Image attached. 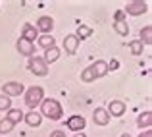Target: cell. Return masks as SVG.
I'll return each instance as SVG.
<instances>
[{"label":"cell","mask_w":152,"mask_h":137,"mask_svg":"<svg viewBox=\"0 0 152 137\" xmlns=\"http://www.w3.org/2000/svg\"><path fill=\"white\" fill-rule=\"evenodd\" d=\"M2 91H4V95L10 96V99H12V96H19V95H23V93H25L21 81H8V83H4V85H2Z\"/></svg>","instance_id":"cell-5"},{"label":"cell","mask_w":152,"mask_h":137,"mask_svg":"<svg viewBox=\"0 0 152 137\" xmlns=\"http://www.w3.org/2000/svg\"><path fill=\"white\" fill-rule=\"evenodd\" d=\"M81 81H85V83H91V81H96V77H94V71H93V66L85 68V70L81 71Z\"/></svg>","instance_id":"cell-22"},{"label":"cell","mask_w":152,"mask_h":137,"mask_svg":"<svg viewBox=\"0 0 152 137\" xmlns=\"http://www.w3.org/2000/svg\"><path fill=\"white\" fill-rule=\"evenodd\" d=\"M121 137H131V135H129V133H125V135H121Z\"/></svg>","instance_id":"cell-30"},{"label":"cell","mask_w":152,"mask_h":137,"mask_svg":"<svg viewBox=\"0 0 152 137\" xmlns=\"http://www.w3.org/2000/svg\"><path fill=\"white\" fill-rule=\"evenodd\" d=\"M139 137H152V130H145V131H142V133L139 135Z\"/></svg>","instance_id":"cell-27"},{"label":"cell","mask_w":152,"mask_h":137,"mask_svg":"<svg viewBox=\"0 0 152 137\" xmlns=\"http://www.w3.org/2000/svg\"><path fill=\"white\" fill-rule=\"evenodd\" d=\"M123 15H125V14H123L121 10H119V12H115V19H123Z\"/></svg>","instance_id":"cell-28"},{"label":"cell","mask_w":152,"mask_h":137,"mask_svg":"<svg viewBox=\"0 0 152 137\" xmlns=\"http://www.w3.org/2000/svg\"><path fill=\"white\" fill-rule=\"evenodd\" d=\"M114 29L118 31L119 35H123V37L129 35V25H127L125 19H115V21H114Z\"/></svg>","instance_id":"cell-19"},{"label":"cell","mask_w":152,"mask_h":137,"mask_svg":"<svg viewBox=\"0 0 152 137\" xmlns=\"http://www.w3.org/2000/svg\"><path fill=\"white\" fill-rule=\"evenodd\" d=\"M23 95H25V104L29 108H33V110L42 102V99H45V91H42V87H39V85L29 87Z\"/></svg>","instance_id":"cell-2"},{"label":"cell","mask_w":152,"mask_h":137,"mask_svg":"<svg viewBox=\"0 0 152 137\" xmlns=\"http://www.w3.org/2000/svg\"><path fill=\"white\" fill-rule=\"evenodd\" d=\"M52 27H54V21H52V18H48V15H42V18L37 19V31H41V33L50 35Z\"/></svg>","instance_id":"cell-9"},{"label":"cell","mask_w":152,"mask_h":137,"mask_svg":"<svg viewBox=\"0 0 152 137\" xmlns=\"http://www.w3.org/2000/svg\"><path fill=\"white\" fill-rule=\"evenodd\" d=\"M15 48H18V52L21 56H27V58H31V56H35V45L29 41H25L23 37H19L18 45H15Z\"/></svg>","instance_id":"cell-7"},{"label":"cell","mask_w":152,"mask_h":137,"mask_svg":"<svg viewBox=\"0 0 152 137\" xmlns=\"http://www.w3.org/2000/svg\"><path fill=\"white\" fill-rule=\"evenodd\" d=\"M12 108V99L6 95H0V110H10Z\"/></svg>","instance_id":"cell-25"},{"label":"cell","mask_w":152,"mask_h":137,"mask_svg":"<svg viewBox=\"0 0 152 137\" xmlns=\"http://www.w3.org/2000/svg\"><path fill=\"white\" fill-rule=\"evenodd\" d=\"M91 35H93V29H91V27H87V25H79V27H77V33H75V37L81 41V39H89Z\"/></svg>","instance_id":"cell-21"},{"label":"cell","mask_w":152,"mask_h":137,"mask_svg":"<svg viewBox=\"0 0 152 137\" xmlns=\"http://www.w3.org/2000/svg\"><path fill=\"white\" fill-rule=\"evenodd\" d=\"M25 122H27V126H31V127H39L41 126V122H42V116L39 114V112H27V116H25Z\"/></svg>","instance_id":"cell-14"},{"label":"cell","mask_w":152,"mask_h":137,"mask_svg":"<svg viewBox=\"0 0 152 137\" xmlns=\"http://www.w3.org/2000/svg\"><path fill=\"white\" fill-rule=\"evenodd\" d=\"M60 58V48L58 46H52V48H48V50H45V62L46 64H52V62H56V60Z\"/></svg>","instance_id":"cell-16"},{"label":"cell","mask_w":152,"mask_h":137,"mask_svg":"<svg viewBox=\"0 0 152 137\" xmlns=\"http://www.w3.org/2000/svg\"><path fill=\"white\" fill-rule=\"evenodd\" d=\"M12 130H14V124H12L8 118H4L2 122H0V133H10Z\"/></svg>","instance_id":"cell-24"},{"label":"cell","mask_w":152,"mask_h":137,"mask_svg":"<svg viewBox=\"0 0 152 137\" xmlns=\"http://www.w3.org/2000/svg\"><path fill=\"white\" fill-rule=\"evenodd\" d=\"M148 10V4L145 0H133L125 6V12L123 14H129V15H142L145 12Z\"/></svg>","instance_id":"cell-4"},{"label":"cell","mask_w":152,"mask_h":137,"mask_svg":"<svg viewBox=\"0 0 152 137\" xmlns=\"http://www.w3.org/2000/svg\"><path fill=\"white\" fill-rule=\"evenodd\" d=\"M79 48V39L75 37V35H66L64 37V50L67 52V54H75Z\"/></svg>","instance_id":"cell-8"},{"label":"cell","mask_w":152,"mask_h":137,"mask_svg":"<svg viewBox=\"0 0 152 137\" xmlns=\"http://www.w3.org/2000/svg\"><path fill=\"white\" fill-rule=\"evenodd\" d=\"M93 120L96 126H108V122H110V114L106 112V108H96V110L93 112Z\"/></svg>","instance_id":"cell-11"},{"label":"cell","mask_w":152,"mask_h":137,"mask_svg":"<svg viewBox=\"0 0 152 137\" xmlns=\"http://www.w3.org/2000/svg\"><path fill=\"white\" fill-rule=\"evenodd\" d=\"M142 48H145V45H142L141 41H131L129 43V50H131V54H135V56H141Z\"/></svg>","instance_id":"cell-23"},{"label":"cell","mask_w":152,"mask_h":137,"mask_svg":"<svg viewBox=\"0 0 152 137\" xmlns=\"http://www.w3.org/2000/svg\"><path fill=\"white\" fill-rule=\"evenodd\" d=\"M73 137H85V133H83V131H81V133H75Z\"/></svg>","instance_id":"cell-29"},{"label":"cell","mask_w":152,"mask_h":137,"mask_svg":"<svg viewBox=\"0 0 152 137\" xmlns=\"http://www.w3.org/2000/svg\"><path fill=\"white\" fill-rule=\"evenodd\" d=\"M150 124H152V112H142L141 116L137 118V126L139 127H146V130H150Z\"/></svg>","instance_id":"cell-15"},{"label":"cell","mask_w":152,"mask_h":137,"mask_svg":"<svg viewBox=\"0 0 152 137\" xmlns=\"http://www.w3.org/2000/svg\"><path fill=\"white\" fill-rule=\"evenodd\" d=\"M6 118L15 126V124H19V122L23 120V112L19 110V108H10V110H8V116H6Z\"/></svg>","instance_id":"cell-18"},{"label":"cell","mask_w":152,"mask_h":137,"mask_svg":"<svg viewBox=\"0 0 152 137\" xmlns=\"http://www.w3.org/2000/svg\"><path fill=\"white\" fill-rule=\"evenodd\" d=\"M21 37L25 39V41H29V43H35V39L39 37L37 27L31 25V23H25V25H23V31H21Z\"/></svg>","instance_id":"cell-12"},{"label":"cell","mask_w":152,"mask_h":137,"mask_svg":"<svg viewBox=\"0 0 152 137\" xmlns=\"http://www.w3.org/2000/svg\"><path fill=\"white\" fill-rule=\"evenodd\" d=\"M41 116H46L48 120H60L64 116V110H62V104L58 102L56 99H42L41 102Z\"/></svg>","instance_id":"cell-1"},{"label":"cell","mask_w":152,"mask_h":137,"mask_svg":"<svg viewBox=\"0 0 152 137\" xmlns=\"http://www.w3.org/2000/svg\"><path fill=\"white\" fill-rule=\"evenodd\" d=\"M39 45L45 48V50H48V48L56 46V39H54V35H41V37H39Z\"/></svg>","instance_id":"cell-17"},{"label":"cell","mask_w":152,"mask_h":137,"mask_svg":"<svg viewBox=\"0 0 152 137\" xmlns=\"http://www.w3.org/2000/svg\"><path fill=\"white\" fill-rule=\"evenodd\" d=\"M27 68H29V71H31V74L41 75V77L48 74V64H46L45 60L41 58V56H31V58H29V62H27Z\"/></svg>","instance_id":"cell-3"},{"label":"cell","mask_w":152,"mask_h":137,"mask_svg":"<svg viewBox=\"0 0 152 137\" xmlns=\"http://www.w3.org/2000/svg\"><path fill=\"white\" fill-rule=\"evenodd\" d=\"M66 126H67V130L75 131V133H81L83 127L87 126V120L83 118V116H77V114H75V116H71V118H67Z\"/></svg>","instance_id":"cell-6"},{"label":"cell","mask_w":152,"mask_h":137,"mask_svg":"<svg viewBox=\"0 0 152 137\" xmlns=\"http://www.w3.org/2000/svg\"><path fill=\"white\" fill-rule=\"evenodd\" d=\"M50 137H66V133H64L62 130H56V131H52Z\"/></svg>","instance_id":"cell-26"},{"label":"cell","mask_w":152,"mask_h":137,"mask_svg":"<svg viewBox=\"0 0 152 137\" xmlns=\"http://www.w3.org/2000/svg\"><path fill=\"white\" fill-rule=\"evenodd\" d=\"M108 114L110 116H123V112H125V102H121V100H110V104H108Z\"/></svg>","instance_id":"cell-10"},{"label":"cell","mask_w":152,"mask_h":137,"mask_svg":"<svg viewBox=\"0 0 152 137\" xmlns=\"http://www.w3.org/2000/svg\"><path fill=\"white\" fill-rule=\"evenodd\" d=\"M93 66V71H94V77H104V75L108 74V64L104 62V60H96L94 64H91Z\"/></svg>","instance_id":"cell-13"},{"label":"cell","mask_w":152,"mask_h":137,"mask_svg":"<svg viewBox=\"0 0 152 137\" xmlns=\"http://www.w3.org/2000/svg\"><path fill=\"white\" fill-rule=\"evenodd\" d=\"M139 41H141L142 45H152V27L150 25H146V27L141 29V39H139Z\"/></svg>","instance_id":"cell-20"}]
</instances>
